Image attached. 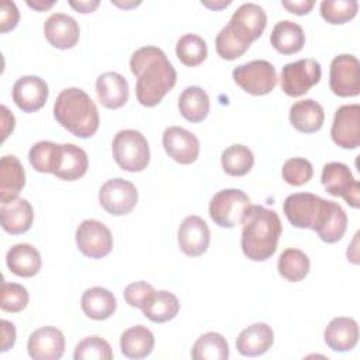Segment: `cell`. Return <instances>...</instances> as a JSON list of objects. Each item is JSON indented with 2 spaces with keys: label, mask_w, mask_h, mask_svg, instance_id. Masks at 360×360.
Wrapping results in <instances>:
<instances>
[{
  "label": "cell",
  "mask_w": 360,
  "mask_h": 360,
  "mask_svg": "<svg viewBox=\"0 0 360 360\" xmlns=\"http://www.w3.org/2000/svg\"><path fill=\"white\" fill-rule=\"evenodd\" d=\"M129 68L136 77L135 94L143 107H155L176 84V70L166 53L158 46H142L136 49Z\"/></svg>",
  "instance_id": "cell-1"
},
{
  "label": "cell",
  "mask_w": 360,
  "mask_h": 360,
  "mask_svg": "<svg viewBox=\"0 0 360 360\" xmlns=\"http://www.w3.org/2000/svg\"><path fill=\"white\" fill-rule=\"evenodd\" d=\"M240 248L253 262H264L276 253L283 226L278 214L263 205H250L242 219Z\"/></svg>",
  "instance_id": "cell-2"
},
{
  "label": "cell",
  "mask_w": 360,
  "mask_h": 360,
  "mask_svg": "<svg viewBox=\"0 0 360 360\" xmlns=\"http://www.w3.org/2000/svg\"><path fill=\"white\" fill-rule=\"evenodd\" d=\"M55 120L77 138L93 136L100 125V115L90 96L79 89L62 90L53 104Z\"/></svg>",
  "instance_id": "cell-3"
},
{
  "label": "cell",
  "mask_w": 360,
  "mask_h": 360,
  "mask_svg": "<svg viewBox=\"0 0 360 360\" xmlns=\"http://www.w3.org/2000/svg\"><path fill=\"white\" fill-rule=\"evenodd\" d=\"M112 156L115 163L127 172H142L150 160L146 138L135 129L118 131L112 139Z\"/></svg>",
  "instance_id": "cell-4"
},
{
  "label": "cell",
  "mask_w": 360,
  "mask_h": 360,
  "mask_svg": "<svg viewBox=\"0 0 360 360\" xmlns=\"http://www.w3.org/2000/svg\"><path fill=\"white\" fill-rule=\"evenodd\" d=\"M250 205V198L242 190L224 188L212 195L208 212L217 225L222 228H233L242 224V219Z\"/></svg>",
  "instance_id": "cell-5"
},
{
  "label": "cell",
  "mask_w": 360,
  "mask_h": 360,
  "mask_svg": "<svg viewBox=\"0 0 360 360\" xmlns=\"http://www.w3.org/2000/svg\"><path fill=\"white\" fill-rule=\"evenodd\" d=\"M235 83L253 96L269 94L277 84L276 68L264 59L239 65L232 72Z\"/></svg>",
  "instance_id": "cell-6"
},
{
  "label": "cell",
  "mask_w": 360,
  "mask_h": 360,
  "mask_svg": "<svg viewBox=\"0 0 360 360\" xmlns=\"http://www.w3.org/2000/svg\"><path fill=\"white\" fill-rule=\"evenodd\" d=\"M321 65L312 58L285 63L281 69V89L287 96L300 97L321 80Z\"/></svg>",
  "instance_id": "cell-7"
},
{
  "label": "cell",
  "mask_w": 360,
  "mask_h": 360,
  "mask_svg": "<svg viewBox=\"0 0 360 360\" xmlns=\"http://www.w3.org/2000/svg\"><path fill=\"white\" fill-rule=\"evenodd\" d=\"M321 183L326 193L335 197H342L353 207H360V184L354 180L347 165L342 162H329L323 166Z\"/></svg>",
  "instance_id": "cell-8"
},
{
  "label": "cell",
  "mask_w": 360,
  "mask_h": 360,
  "mask_svg": "<svg viewBox=\"0 0 360 360\" xmlns=\"http://www.w3.org/2000/svg\"><path fill=\"white\" fill-rule=\"evenodd\" d=\"M325 198L311 193H294L284 200L283 211L288 222L301 229H315Z\"/></svg>",
  "instance_id": "cell-9"
},
{
  "label": "cell",
  "mask_w": 360,
  "mask_h": 360,
  "mask_svg": "<svg viewBox=\"0 0 360 360\" xmlns=\"http://www.w3.org/2000/svg\"><path fill=\"white\" fill-rule=\"evenodd\" d=\"M329 87L339 97H354L360 93V63L356 56L342 53L332 59Z\"/></svg>",
  "instance_id": "cell-10"
},
{
  "label": "cell",
  "mask_w": 360,
  "mask_h": 360,
  "mask_svg": "<svg viewBox=\"0 0 360 360\" xmlns=\"http://www.w3.org/2000/svg\"><path fill=\"white\" fill-rule=\"evenodd\" d=\"M98 202L111 215H127L138 202V190L125 179H110L100 187Z\"/></svg>",
  "instance_id": "cell-11"
},
{
  "label": "cell",
  "mask_w": 360,
  "mask_h": 360,
  "mask_svg": "<svg viewBox=\"0 0 360 360\" xmlns=\"http://www.w3.org/2000/svg\"><path fill=\"white\" fill-rule=\"evenodd\" d=\"M110 229L97 219H84L76 229L77 249L90 259H101L112 250Z\"/></svg>",
  "instance_id": "cell-12"
},
{
  "label": "cell",
  "mask_w": 360,
  "mask_h": 360,
  "mask_svg": "<svg viewBox=\"0 0 360 360\" xmlns=\"http://www.w3.org/2000/svg\"><path fill=\"white\" fill-rule=\"evenodd\" d=\"M266 24V11L256 3L240 4L228 22L233 34L248 46H250V44L263 34Z\"/></svg>",
  "instance_id": "cell-13"
},
{
  "label": "cell",
  "mask_w": 360,
  "mask_h": 360,
  "mask_svg": "<svg viewBox=\"0 0 360 360\" xmlns=\"http://www.w3.org/2000/svg\"><path fill=\"white\" fill-rule=\"evenodd\" d=\"M332 141L343 149H356L360 145V105H340L330 128Z\"/></svg>",
  "instance_id": "cell-14"
},
{
  "label": "cell",
  "mask_w": 360,
  "mask_h": 360,
  "mask_svg": "<svg viewBox=\"0 0 360 360\" xmlns=\"http://www.w3.org/2000/svg\"><path fill=\"white\" fill-rule=\"evenodd\" d=\"M162 143L166 153L181 165H190L197 160L200 155L198 138L186 128L169 127L165 129Z\"/></svg>",
  "instance_id": "cell-15"
},
{
  "label": "cell",
  "mask_w": 360,
  "mask_h": 360,
  "mask_svg": "<svg viewBox=\"0 0 360 360\" xmlns=\"http://www.w3.org/2000/svg\"><path fill=\"white\" fill-rule=\"evenodd\" d=\"M210 228L198 215H188L177 231V242L181 252L190 257L201 256L210 246Z\"/></svg>",
  "instance_id": "cell-16"
},
{
  "label": "cell",
  "mask_w": 360,
  "mask_h": 360,
  "mask_svg": "<svg viewBox=\"0 0 360 360\" xmlns=\"http://www.w3.org/2000/svg\"><path fill=\"white\" fill-rule=\"evenodd\" d=\"M13 101L24 112H35L41 110L49 96L48 84L44 79L34 75H27L20 79L13 86Z\"/></svg>",
  "instance_id": "cell-17"
},
{
  "label": "cell",
  "mask_w": 360,
  "mask_h": 360,
  "mask_svg": "<svg viewBox=\"0 0 360 360\" xmlns=\"http://www.w3.org/2000/svg\"><path fill=\"white\" fill-rule=\"evenodd\" d=\"M27 350L34 360H59L65 353V336L55 326H42L30 335Z\"/></svg>",
  "instance_id": "cell-18"
},
{
  "label": "cell",
  "mask_w": 360,
  "mask_h": 360,
  "mask_svg": "<svg viewBox=\"0 0 360 360\" xmlns=\"http://www.w3.org/2000/svg\"><path fill=\"white\" fill-rule=\"evenodd\" d=\"M44 34L52 46L69 49L77 44L80 28L73 17L65 13H53L44 22Z\"/></svg>",
  "instance_id": "cell-19"
},
{
  "label": "cell",
  "mask_w": 360,
  "mask_h": 360,
  "mask_svg": "<svg viewBox=\"0 0 360 360\" xmlns=\"http://www.w3.org/2000/svg\"><path fill=\"white\" fill-rule=\"evenodd\" d=\"M87 167L89 158L82 148L73 143L59 145L52 174H55L58 179L73 181L83 177L87 172Z\"/></svg>",
  "instance_id": "cell-20"
},
{
  "label": "cell",
  "mask_w": 360,
  "mask_h": 360,
  "mask_svg": "<svg viewBox=\"0 0 360 360\" xmlns=\"http://www.w3.org/2000/svg\"><path fill=\"white\" fill-rule=\"evenodd\" d=\"M96 93L105 108L117 110L128 101L129 86L122 75L117 72H105L96 80Z\"/></svg>",
  "instance_id": "cell-21"
},
{
  "label": "cell",
  "mask_w": 360,
  "mask_h": 360,
  "mask_svg": "<svg viewBox=\"0 0 360 360\" xmlns=\"http://www.w3.org/2000/svg\"><path fill=\"white\" fill-rule=\"evenodd\" d=\"M274 342L271 326L264 322H256L245 328L236 338V350L242 356L256 357L264 354Z\"/></svg>",
  "instance_id": "cell-22"
},
{
  "label": "cell",
  "mask_w": 360,
  "mask_h": 360,
  "mask_svg": "<svg viewBox=\"0 0 360 360\" xmlns=\"http://www.w3.org/2000/svg\"><path fill=\"white\" fill-rule=\"evenodd\" d=\"M326 346L333 352H349L359 340V325L353 318H333L323 332Z\"/></svg>",
  "instance_id": "cell-23"
},
{
  "label": "cell",
  "mask_w": 360,
  "mask_h": 360,
  "mask_svg": "<svg viewBox=\"0 0 360 360\" xmlns=\"http://www.w3.org/2000/svg\"><path fill=\"white\" fill-rule=\"evenodd\" d=\"M347 228V215L345 210L335 201L325 200L321 218L315 226V232L321 240L335 243L340 240Z\"/></svg>",
  "instance_id": "cell-24"
},
{
  "label": "cell",
  "mask_w": 360,
  "mask_h": 360,
  "mask_svg": "<svg viewBox=\"0 0 360 360\" xmlns=\"http://www.w3.org/2000/svg\"><path fill=\"white\" fill-rule=\"evenodd\" d=\"M25 186V172L14 155H6L0 160V201L1 204L17 200Z\"/></svg>",
  "instance_id": "cell-25"
},
{
  "label": "cell",
  "mask_w": 360,
  "mask_h": 360,
  "mask_svg": "<svg viewBox=\"0 0 360 360\" xmlns=\"http://www.w3.org/2000/svg\"><path fill=\"white\" fill-rule=\"evenodd\" d=\"M325 121L323 107L314 98H305L294 103L290 108L291 125L304 134L316 132Z\"/></svg>",
  "instance_id": "cell-26"
},
{
  "label": "cell",
  "mask_w": 360,
  "mask_h": 360,
  "mask_svg": "<svg viewBox=\"0 0 360 360\" xmlns=\"http://www.w3.org/2000/svg\"><path fill=\"white\" fill-rule=\"evenodd\" d=\"M1 226L10 235H20L27 232L34 221V211L28 200L17 198L1 204L0 208Z\"/></svg>",
  "instance_id": "cell-27"
},
{
  "label": "cell",
  "mask_w": 360,
  "mask_h": 360,
  "mask_svg": "<svg viewBox=\"0 0 360 360\" xmlns=\"http://www.w3.org/2000/svg\"><path fill=\"white\" fill-rule=\"evenodd\" d=\"M6 264L18 277H32L42 266L39 252L30 243H17L6 255Z\"/></svg>",
  "instance_id": "cell-28"
},
{
  "label": "cell",
  "mask_w": 360,
  "mask_h": 360,
  "mask_svg": "<svg viewBox=\"0 0 360 360\" xmlns=\"http://www.w3.org/2000/svg\"><path fill=\"white\" fill-rule=\"evenodd\" d=\"M80 307L90 319L104 321L115 312L117 300L110 290L104 287H91L82 294Z\"/></svg>",
  "instance_id": "cell-29"
},
{
  "label": "cell",
  "mask_w": 360,
  "mask_h": 360,
  "mask_svg": "<svg viewBox=\"0 0 360 360\" xmlns=\"http://www.w3.org/2000/svg\"><path fill=\"white\" fill-rule=\"evenodd\" d=\"M270 42L277 52L283 55H292L302 49L305 44V34L300 24L291 20H281L273 27Z\"/></svg>",
  "instance_id": "cell-30"
},
{
  "label": "cell",
  "mask_w": 360,
  "mask_h": 360,
  "mask_svg": "<svg viewBox=\"0 0 360 360\" xmlns=\"http://www.w3.org/2000/svg\"><path fill=\"white\" fill-rule=\"evenodd\" d=\"M155 346L153 333L143 325L125 329L120 339L121 353L128 359H143L149 356Z\"/></svg>",
  "instance_id": "cell-31"
},
{
  "label": "cell",
  "mask_w": 360,
  "mask_h": 360,
  "mask_svg": "<svg viewBox=\"0 0 360 360\" xmlns=\"http://www.w3.org/2000/svg\"><path fill=\"white\" fill-rule=\"evenodd\" d=\"M180 309V302L177 297L166 290L156 291L148 298L141 311L143 315L156 323H163L173 319Z\"/></svg>",
  "instance_id": "cell-32"
},
{
  "label": "cell",
  "mask_w": 360,
  "mask_h": 360,
  "mask_svg": "<svg viewBox=\"0 0 360 360\" xmlns=\"http://www.w3.org/2000/svg\"><path fill=\"white\" fill-rule=\"evenodd\" d=\"M179 111L190 122H201L210 112V97L200 86H188L179 96Z\"/></svg>",
  "instance_id": "cell-33"
},
{
  "label": "cell",
  "mask_w": 360,
  "mask_h": 360,
  "mask_svg": "<svg viewBox=\"0 0 360 360\" xmlns=\"http://www.w3.org/2000/svg\"><path fill=\"white\" fill-rule=\"evenodd\" d=\"M191 357L194 360H226L229 357L228 342L221 333L207 332L194 342Z\"/></svg>",
  "instance_id": "cell-34"
},
{
  "label": "cell",
  "mask_w": 360,
  "mask_h": 360,
  "mask_svg": "<svg viewBox=\"0 0 360 360\" xmlns=\"http://www.w3.org/2000/svg\"><path fill=\"white\" fill-rule=\"evenodd\" d=\"M309 257L300 249H285L277 262V269L281 277L291 283L301 281L309 273Z\"/></svg>",
  "instance_id": "cell-35"
},
{
  "label": "cell",
  "mask_w": 360,
  "mask_h": 360,
  "mask_svg": "<svg viewBox=\"0 0 360 360\" xmlns=\"http://www.w3.org/2000/svg\"><path fill=\"white\" fill-rule=\"evenodd\" d=\"M255 163V156L252 150L240 143L228 146L221 153V165L226 174L229 176H245L250 172Z\"/></svg>",
  "instance_id": "cell-36"
},
{
  "label": "cell",
  "mask_w": 360,
  "mask_h": 360,
  "mask_svg": "<svg viewBox=\"0 0 360 360\" xmlns=\"http://www.w3.org/2000/svg\"><path fill=\"white\" fill-rule=\"evenodd\" d=\"M207 42L197 34H184L176 44V56L190 68L201 65L207 58Z\"/></svg>",
  "instance_id": "cell-37"
},
{
  "label": "cell",
  "mask_w": 360,
  "mask_h": 360,
  "mask_svg": "<svg viewBox=\"0 0 360 360\" xmlns=\"http://www.w3.org/2000/svg\"><path fill=\"white\" fill-rule=\"evenodd\" d=\"M359 3L356 0H323L321 15L329 24H345L356 17Z\"/></svg>",
  "instance_id": "cell-38"
},
{
  "label": "cell",
  "mask_w": 360,
  "mask_h": 360,
  "mask_svg": "<svg viewBox=\"0 0 360 360\" xmlns=\"http://www.w3.org/2000/svg\"><path fill=\"white\" fill-rule=\"evenodd\" d=\"M112 349L110 343L100 336H87L80 340L73 353L75 360H111Z\"/></svg>",
  "instance_id": "cell-39"
},
{
  "label": "cell",
  "mask_w": 360,
  "mask_h": 360,
  "mask_svg": "<svg viewBox=\"0 0 360 360\" xmlns=\"http://www.w3.org/2000/svg\"><path fill=\"white\" fill-rule=\"evenodd\" d=\"M59 145L51 141H39L34 143L28 152L31 166L39 173H53Z\"/></svg>",
  "instance_id": "cell-40"
},
{
  "label": "cell",
  "mask_w": 360,
  "mask_h": 360,
  "mask_svg": "<svg viewBox=\"0 0 360 360\" xmlns=\"http://www.w3.org/2000/svg\"><path fill=\"white\" fill-rule=\"evenodd\" d=\"M314 174L312 163L304 158H291L284 162L281 169L283 180L290 186L307 184Z\"/></svg>",
  "instance_id": "cell-41"
},
{
  "label": "cell",
  "mask_w": 360,
  "mask_h": 360,
  "mask_svg": "<svg viewBox=\"0 0 360 360\" xmlns=\"http://www.w3.org/2000/svg\"><path fill=\"white\" fill-rule=\"evenodd\" d=\"M215 49L217 53L226 60H233L239 56H242L249 46L245 45L229 28V25H225L215 38Z\"/></svg>",
  "instance_id": "cell-42"
},
{
  "label": "cell",
  "mask_w": 360,
  "mask_h": 360,
  "mask_svg": "<svg viewBox=\"0 0 360 360\" xmlns=\"http://www.w3.org/2000/svg\"><path fill=\"white\" fill-rule=\"evenodd\" d=\"M30 295L24 285L17 283H1V298L0 308L6 312H20L28 304Z\"/></svg>",
  "instance_id": "cell-43"
},
{
  "label": "cell",
  "mask_w": 360,
  "mask_h": 360,
  "mask_svg": "<svg viewBox=\"0 0 360 360\" xmlns=\"http://www.w3.org/2000/svg\"><path fill=\"white\" fill-rule=\"evenodd\" d=\"M153 292H155V288L152 284H149L146 281H135L125 287L124 298L128 305L136 307L141 309Z\"/></svg>",
  "instance_id": "cell-44"
},
{
  "label": "cell",
  "mask_w": 360,
  "mask_h": 360,
  "mask_svg": "<svg viewBox=\"0 0 360 360\" xmlns=\"http://www.w3.org/2000/svg\"><path fill=\"white\" fill-rule=\"evenodd\" d=\"M20 21V13L14 1L3 0L0 4V31L4 34L17 27Z\"/></svg>",
  "instance_id": "cell-45"
},
{
  "label": "cell",
  "mask_w": 360,
  "mask_h": 360,
  "mask_svg": "<svg viewBox=\"0 0 360 360\" xmlns=\"http://www.w3.org/2000/svg\"><path fill=\"white\" fill-rule=\"evenodd\" d=\"M0 326H1V347L0 352H7L8 349H11L15 343V326L13 322L1 319L0 321Z\"/></svg>",
  "instance_id": "cell-46"
},
{
  "label": "cell",
  "mask_w": 360,
  "mask_h": 360,
  "mask_svg": "<svg viewBox=\"0 0 360 360\" xmlns=\"http://www.w3.org/2000/svg\"><path fill=\"white\" fill-rule=\"evenodd\" d=\"M283 7L287 8L290 13L297 14V15H304L308 14L312 7L315 6L314 0H298V1H281Z\"/></svg>",
  "instance_id": "cell-47"
},
{
  "label": "cell",
  "mask_w": 360,
  "mask_h": 360,
  "mask_svg": "<svg viewBox=\"0 0 360 360\" xmlns=\"http://www.w3.org/2000/svg\"><path fill=\"white\" fill-rule=\"evenodd\" d=\"M15 125V118L14 115L10 112V110L3 104L1 105V129H3V141H6V138L10 135V132H13Z\"/></svg>",
  "instance_id": "cell-48"
},
{
  "label": "cell",
  "mask_w": 360,
  "mask_h": 360,
  "mask_svg": "<svg viewBox=\"0 0 360 360\" xmlns=\"http://www.w3.org/2000/svg\"><path fill=\"white\" fill-rule=\"evenodd\" d=\"M69 4L76 11L84 14V13H93L98 7L100 1L98 0H79V1H73L72 0V1H69Z\"/></svg>",
  "instance_id": "cell-49"
},
{
  "label": "cell",
  "mask_w": 360,
  "mask_h": 360,
  "mask_svg": "<svg viewBox=\"0 0 360 360\" xmlns=\"http://www.w3.org/2000/svg\"><path fill=\"white\" fill-rule=\"evenodd\" d=\"M28 7L34 8V10H38V11H45L48 8H51L55 1H45V0H34V1H27Z\"/></svg>",
  "instance_id": "cell-50"
},
{
  "label": "cell",
  "mask_w": 360,
  "mask_h": 360,
  "mask_svg": "<svg viewBox=\"0 0 360 360\" xmlns=\"http://www.w3.org/2000/svg\"><path fill=\"white\" fill-rule=\"evenodd\" d=\"M202 6L211 8V10H221V8H225L231 4V0H217V1H207V0H202L201 1Z\"/></svg>",
  "instance_id": "cell-51"
},
{
  "label": "cell",
  "mask_w": 360,
  "mask_h": 360,
  "mask_svg": "<svg viewBox=\"0 0 360 360\" xmlns=\"http://www.w3.org/2000/svg\"><path fill=\"white\" fill-rule=\"evenodd\" d=\"M111 3H114L115 6H118V7H124V8H129V7H136V6H139L141 4V1H117V0H112Z\"/></svg>",
  "instance_id": "cell-52"
}]
</instances>
